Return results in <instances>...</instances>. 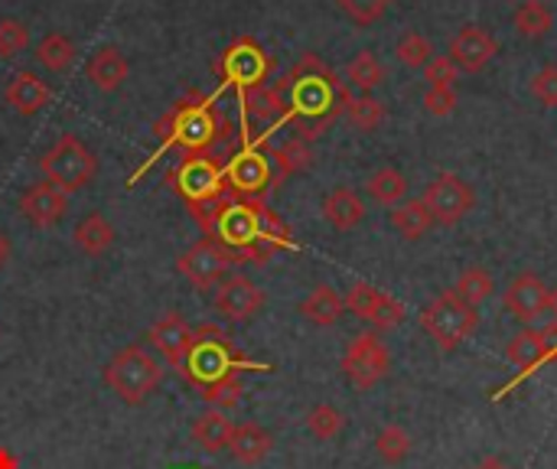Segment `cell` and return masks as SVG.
I'll use <instances>...</instances> for the list:
<instances>
[{"mask_svg": "<svg viewBox=\"0 0 557 469\" xmlns=\"http://www.w3.org/2000/svg\"><path fill=\"white\" fill-rule=\"evenodd\" d=\"M189 215L209 238L225 245L238 264L264 268L277 251H297L290 225L268 209L264 199H245L225 189L219 199L189 209Z\"/></svg>", "mask_w": 557, "mask_h": 469, "instance_id": "6da1fadb", "label": "cell"}, {"mask_svg": "<svg viewBox=\"0 0 557 469\" xmlns=\"http://www.w3.org/2000/svg\"><path fill=\"white\" fill-rule=\"evenodd\" d=\"M274 88L284 104V124H290L294 137L307 144L323 137L339 121V114H346L352 98L343 78L313 52L300 55V62H294L287 75L274 82Z\"/></svg>", "mask_w": 557, "mask_h": 469, "instance_id": "7a4b0ae2", "label": "cell"}, {"mask_svg": "<svg viewBox=\"0 0 557 469\" xmlns=\"http://www.w3.org/2000/svg\"><path fill=\"white\" fill-rule=\"evenodd\" d=\"M219 91L212 95H199V91H186L157 124H153V134L160 137V147L153 150V157L127 176V186H134L157 157H163L166 150H183V157H193V153H209L215 157L219 163H225L235 150H238V134H235V124L219 111Z\"/></svg>", "mask_w": 557, "mask_h": 469, "instance_id": "3957f363", "label": "cell"}, {"mask_svg": "<svg viewBox=\"0 0 557 469\" xmlns=\"http://www.w3.org/2000/svg\"><path fill=\"white\" fill-rule=\"evenodd\" d=\"M245 372H271V366L264 362H255L248 356H242L228 333L215 323H202L193 330V346H189V356H186V366H183V382L196 385V388H206L212 382H222V379H232V375H245Z\"/></svg>", "mask_w": 557, "mask_h": 469, "instance_id": "277c9868", "label": "cell"}, {"mask_svg": "<svg viewBox=\"0 0 557 469\" xmlns=\"http://www.w3.org/2000/svg\"><path fill=\"white\" fill-rule=\"evenodd\" d=\"M104 382L124 405L137 408L157 392V385L163 382V372H160L157 359L140 343H134V346H124L121 353H114V359L104 366Z\"/></svg>", "mask_w": 557, "mask_h": 469, "instance_id": "5b68a950", "label": "cell"}, {"mask_svg": "<svg viewBox=\"0 0 557 469\" xmlns=\"http://www.w3.org/2000/svg\"><path fill=\"white\" fill-rule=\"evenodd\" d=\"M215 72L222 78L219 95L225 88H235V95H248L255 88H264L271 72H274V55L255 39V36H238L215 62Z\"/></svg>", "mask_w": 557, "mask_h": 469, "instance_id": "8992f818", "label": "cell"}, {"mask_svg": "<svg viewBox=\"0 0 557 469\" xmlns=\"http://www.w3.org/2000/svg\"><path fill=\"white\" fill-rule=\"evenodd\" d=\"M39 170L46 176V183H52L55 189H62L65 196L85 189L95 180L98 160L95 153L85 147V140H78L75 134H62L42 157H39Z\"/></svg>", "mask_w": 557, "mask_h": 469, "instance_id": "52a82bcc", "label": "cell"}, {"mask_svg": "<svg viewBox=\"0 0 557 469\" xmlns=\"http://www.w3.org/2000/svg\"><path fill=\"white\" fill-rule=\"evenodd\" d=\"M166 183L170 189L189 206H206L212 199H219L228 186H225V163H219L215 157L209 153H193V157H183L170 173H166Z\"/></svg>", "mask_w": 557, "mask_h": 469, "instance_id": "ba28073f", "label": "cell"}, {"mask_svg": "<svg viewBox=\"0 0 557 469\" xmlns=\"http://www.w3.org/2000/svg\"><path fill=\"white\" fill-rule=\"evenodd\" d=\"M480 323V313L476 307L463 304L454 291L441 294L434 304H428L421 310V330L444 349V353H454L460 343H467L473 336Z\"/></svg>", "mask_w": 557, "mask_h": 469, "instance_id": "9c48e42d", "label": "cell"}, {"mask_svg": "<svg viewBox=\"0 0 557 469\" xmlns=\"http://www.w3.org/2000/svg\"><path fill=\"white\" fill-rule=\"evenodd\" d=\"M225 186L228 193L245 196V199H264L277 186L274 160L264 140L238 144V150L225 160Z\"/></svg>", "mask_w": 557, "mask_h": 469, "instance_id": "30bf717a", "label": "cell"}, {"mask_svg": "<svg viewBox=\"0 0 557 469\" xmlns=\"http://www.w3.org/2000/svg\"><path fill=\"white\" fill-rule=\"evenodd\" d=\"M238 264L235 255L219 245L215 238L202 235L193 248H186L180 258H176V271L199 291H209V287H219L225 277H228V268Z\"/></svg>", "mask_w": 557, "mask_h": 469, "instance_id": "8fae6325", "label": "cell"}, {"mask_svg": "<svg viewBox=\"0 0 557 469\" xmlns=\"http://www.w3.org/2000/svg\"><path fill=\"white\" fill-rule=\"evenodd\" d=\"M421 202L428 206V212H431V219H434L437 225L454 229V225H460V222L473 212L476 193H473V186L463 183L457 173H441L437 180L428 183Z\"/></svg>", "mask_w": 557, "mask_h": 469, "instance_id": "7c38bea8", "label": "cell"}, {"mask_svg": "<svg viewBox=\"0 0 557 469\" xmlns=\"http://www.w3.org/2000/svg\"><path fill=\"white\" fill-rule=\"evenodd\" d=\"M343 372H346V379H349L356 388H362V392L375 388V385L392 372V353H388V346L379 340L375 330L359 333V336L349 343V349H346V356H343Z\"/></svg>", "mask_w": 557, "mask_h": 469, "instance_id": "4fadbf2b", "label": "cell"}, {"mask_svg": "<svg viewBox=\"0 0 557 469\" xmlns=\"http://www.w3.org/2000/svg\"><path fill=\"white\" fill-rule=\"evenodd\" d=\"M264 291L248 277V274H228L219 287H215V310L232 320V323H248L261 313L264 307Z\"/></svg>", "mask_w": 557, "mask_h": 469, "instance_id": "5bb4252c", "label": "cell"}, {"mask_svg": "<svg viewBox=\"0 0 557 469\" xmlns=\"http://www.w3.org/2000/svg\"><path fill=\"white\" fill-rule=\"evenodd\" d=\"M552 304V291L545 287V281L532 271L519 274L509 287H506V307L516 320L522 323H535L539 317L548 313Z\"/></svg>", "mask_w": 557, "mask_h": 469, "instance_id": "9a60e30c", "label": "cell"}, {"mask_svg": "<svg viewBox=\"0 0 557 469\" xmlns=\"http://www.w3.org/2000/svg\"><path fill=\"white\" fill-rule=\"evenodd\" d=\"M69 212V196L52 183H36L20 196V215L36 229H52Z\"/></svg>", "mask_w": 557, "mask_h": 469, "instance_id": "2e32d148", "label": "cell"}, {"mask_svg": "<svg viewBox=\"0 0 557 469\" xmlns=\"http://www.w3.org/2000/svg\"><path fill=\"white\" fill-rule=\"evenodd\" d=\"M150 343L173 366V372L183 375V366H186V356L193 346V326L180 313H166L150 326Z\"/></svg>", "mask_w": 557, "mask_h": 469, "instance_id": "e0dca14e", "label": "cell"}, {"mask_svg": "<svg viewBox=\"0 0 557 469\" xmlns=\"http://www.w3.org/2000/svg\"><path fill=\"white\" fill-rule=\"evenodd\" d=\"M499 52V42L493 39V33H486L483 26H463L454 39H450V59L457 69L463 72H480L486 69Z\"/></svg>", "mask_w": 557, "mask_h": 469, "instance_id": "ac0fdd59", "label": "cell"}, {"mask_svg": "<svg viewBox=\"0 0 557 469\" xmlns=\"http://www.w3.org/2000/svg\"><path fill=\"white\" fill-rule=\"evenodd\" d=\"M3 98H7V104H10L16 114L33 118V114H39V111L52 101V88H49L36 72H16V75L10 78V85L3 88Z\"/></svg>", "mask_w": 557, "mask_h": 469, "instance_id": "d6986e66", "label": "cell"}, {"mask_svg": "<svg viewBox=\"0 0 557 469\" xmlns=\"http://www.w3.org/2000/svg\"><path fill=\"white\" fill-rule=\"evenodd\" d=\"M509 362H512V366H519V379H516V382H509V385H506V392H509V388H516L519 382H525L535 369H542V366L548 362L545 333H542V330H535V326L522 330V333L509 343Z\"/></svg>", "mask_w": 557, "mask_h": 469, "instance_id": "ffe728a7", "label": "cell"}, {"mask_svg": "<svg viewBox=\"0 0 557 469\" xmlns=\"http://www.w3.org/2000/svg\"><path fill=\"white\" fill-rule=\"evenodd\" d=\"M85 78L98 91H117L127 78V59L121 55L117 46H101L85 65Z\"/></svg>", "mask_w": 557, "mask_h": 469, "instance_id": "44dd1931", "label": "cell"}, {"mask_svg": "<svg viewBox=\"0 0 557 469\" xmlns=\"http://www.w3.org/2000/svg\"><path fill=\"white\" fill-rule=\"evenodd\" d=\"M274 451V437L261 428V424H255V421H245V424H238V428H232V441H228V454L238 460V464H245V467H255V464H261L268 454Z\"/></svg>", "mask_w": 557, "mask_h": 469, "instance_id": "7402d4cb", "label": "cell"}, {"mask_svg": "<svg viewBox=\"0 0 557 469\" xmlns=\"http://www.w3.org/2000/svg\"><path fill=\"white\" fill-rule=\"evenodd\" d=\"M323 219H326L333 229L349 232V229H356V225L366 219V202H362V196H359L356 189L339 186V189H333V193L323 199Z\"/></svg>", "mask_w": 557, "mask_h": 469, "instance_id": "603a6c76", "label": "cell"}, {"mask_svg": "<svg viewBox=\"0 0 557 469\" xmlns=\"http://www.w3.org/2000/svg\"><path fill=\"white\" fill-rule=\"evenodd\" d=\"M232 428H235V424H232L219 408H206V411L193 421V441H196L199 451H206V454H222V451H228Z\"/></svg>", "mask_w": 557, "mask_h": 469, "instance_id": "cb8c5ba5", "label": "cell"}, {"mask_svg": "<svg viewBox=\"0 0 557 469\" xmlns=\"http://www.w3.org/2000/svg\"><path fill=\"white\" fill-rule=\"evenodd\" d=\"M72 245H75L82 255L98 258V255H104V251L114 245V225H111L101 212H91V215H85V219L75 225Z\"/></svg>", "mask_w": 557, "mask_h": 469, "instance_id": "d4e9b609", "label": "cell"}, {"mask_svg": "<svg viewBox=\"0 0 557 469\" xmlns=\"http://www.w3.org/2000/svg\"><path fill=\"white\" fill-rule=\"evenodd\" d=\"M343 310H346L343 297H339L333 287H326V284H317V287L310 291V297L300 304L304 320H310L313 326H336L339 317H343Z\"/></svg>", "mask_w": 557, "mask_h": 469, "instance_id": "484cf974", "label": "cell"}, {"mask_svg": "<svg viewBox=\"0 0 557 469\" xmlns=\"http://www.w3.org/2000/svg\"><path fill=\"white\" fill-rule=\"evenodd\" d=\"M271 160H274V176H277V183H284L287 176H297V173L310 170L317 157H313V147H310L307 140L290 137L287 144H281V147L271 150Z\"/></svg>", "mask_w": 557, "mask_h": 469, "instance_id": "4316f807", "label": "cell"}, {"mask_svg": "<svg viewBox=\"0 0 557 469\" xmlns=\"http://www.w3.org/2000/svg\"><path fill=\"white\" fill-rule=\"evenodd\" d=\"M431 225H434V219H431V212H428V206L421 199H408V202H398L392 209V229L398 235H405L408 242H418Z\"/></svg>", "mask_w": 557, "mask_h": 469, "instance_id": "83f0119b", "label": "cell"}, {"mask_svg": "<svg viewBox=\"0 0 557 469\" xmlns=\"http://www.w3.org/2000/svg\"><path fill=\"white\" fill-rule=\"evenodd\" d=\"M512 23H516V29H519L522 36H529V39H542V36H548V33H552V26H555V13H552V7H548L545 0H525V3H519V10H516Z\"/></svg>", "mask_w": 557, "mask_h": 469, "instance_id": "f1b7e54d", "label": "cell"}, {"mask_svg": "<svg viewBox=\"0 0 557 469\" xmlns=\"http://www.w3.org/2000/svg\"><path fill=\"white\" fill-rule=\"evenodd\" d=\"M36 59L49 72H65L75 62V42L65 33H46L36 46Z\"/></svg>", "mask_w": 557, "mask_h": 469, "instance_id": "f546056e", "label": "cell"}, {"mask_svg": "<svg viewBox=\"0 0 557 469\" xmlns=\"http://www.w3.org/2000/svg\"><path fill=\"white\" fill-rule=\"evenodd\" d=\"M454 294H457L463 304L480 307V304H486V300L496 294V281H493V274H490L486 268H467V271L457 277Z\"/></svg>", "mask_w": 557, "mask_h": 469, "instance_id": "4dcf8cb0", "label": "cell"}, {"mask_svg": "<svg viewBox=\"0 0 557 469\" xmlns=\"http://www.w3.org/2000/svg\"><path fill=\"white\" fill-rule=\"evenodd\" d=\"M366 189H369V196H372L375 202H382V206H398V202L405 199V193H408V180H405L395 166H385V170H379V173L369 176Z\"/></svg>", "mask_w": 557, "mask_h": 469, "instance_id": "1f68e13d", "label": "cell"}, {"mask_svg": "<svg viewBox=\"0 0 557 469\" xmlns=\"http://www.w3.org/2000/svg\"><path fill=\"white\" fill-rule=\"evenodd\" d=\"M385 65L379 62V55L375 52H359L352 62H349V69H346V78L356 85V88H362V95H369L372 88H379L382 82H385Z\"/></svg>", "mask_w": 557, "mask_h": 469, "instance_id": "d6a6232c", "label": "cell"}, {"mask_svg": "<svg viewBox=\"0 0 557 469\" xmlns=\"http://www.w3.org/2000/svg\"><path fill=\"white\" fill-rule=\"evenodd\" d=\"M346 118H349L359 131L369 134V131L382 127V121H385V104H382L379 98H372V95H359V98H349Z\"/></svg>", "mask_w": 557, "mask_h": 469, "instance_id": "836d02e7", "label": "cell"}, {"mask_svg": "<svg viewBox=\"0 0 557 469\" xmlns=\"http://www.w3.org/2000/svg\"><path fill=\"white\" fill-rule=\"evenodd\" d=\"M343 428H346V418H343V411L333 408V405H317V408L307 411V431H310L317 441H333V437H339Z\"/></svg>", "mask_w": 557, "mask_h": 469, "instance_id": "e575fe53", "label": "cell"}, {"mask_svg": "<svg viewBox=\"0 0 557 469\" xmlns=\"http://www.w3.org/2000/svg\"><path fill=\"white\" fill-rule=\"evenodd\" d=\"M375 454H379L388 467L401 464V460L411 454V437H408V431L398 428V424H388L385 431H379V437H375Z\"/></svg>", "mask_w": 557, "mask_h": 469, "instance_id": "d590c367", "label": "cell"}, {"mask_svg": "<svg viewBox=\"0 0 557 469\" xmlns=\"http://www.w3.org/2000/svg\"><path fill=\"white\" fill-rule=\"evenodd\" d=\"M199 395H202V402H206L209 408L225 411V408H235V405L242 402L245 385H242V375H232V379H222V382H212V385L199 388Z\"/></svg>", "mask_w": 557, "mask_h": 469, "instance_id": "8d00e7d4", "label": "cell"}, {"mask_svg": "<svg viewBox=\"0 0 557 469\" xmlns=\"http://www.w3.org/2000/svg\"><path fill=\"white\" fill-rule=\"evenodd\" d=\"M434 49H431V42L421 36V33H405L401 39H398V46H395V55H398V62H405L408 69H421V65H428L434 55H431Z\"/></svg>", "mask_w": 557, "mask_h": 469, "instance_id": "74e56055", "label": "cell"}, {"mask_svg": "<svg viewBox=\"0 0 557 469\" xmlns=\"http://www.w3.org/2000/svg\"><path fill=\"white\" fill-rule=\"evenodd\" d=\"M382 297H385V291H379V287H372V284H366V281H359V284H352L349 287V294H346V310H352L359 320H366L369 323V317L375 313V307L382 304Z\"/></svg>", "mask_w": 557, "mask_h": 469, "instance_id": "f35d334b", "label": "cell"}, {"mask_svg": "<svg viewBox=\"0 0 557 469\" xmlns=\"http://www.w3.org/2000/svg\"><path fill=\"white\" fill-rule=\"evenodd\" d=\"M29 46V29H26V23H20V20H0V55L3 59H13V55H20L23 49Z\"/></svg>", "mask_w": 557, "mask_h": 469, "instance_id": "ab89813d", "label": "cell"}, {"mask_svg": "<svg viewBox=\"0 0 557 469\" xmlns=\"http://www.w3.org/2000/svg\"><path fill=\"white\" fill-rule=\"evenodd\" d=\"M359 26H369V23H375V20H382L385 16V10L392 7V0H336Z\"/></svg>", "mask_w": 557, "mask_h": 469, "instance_id": "60d3db41", "label": "cell"}, {"mask_svg": "<svg viewBox=\"0 0 557 469\" xmlns=\"http://www.w3.org/2000/svg\"><path fill=\"white\" fill-rule=\"evenodd\" d=\"M401 320H405V304H401V300H395L392 294H385V297H382V304L375 307V313L369 317V323L375 326V333L395 330Z\"/></svg>", "mask_w": 557, "mask_h": 469, "instance_id": "b9f144b4", "label": "cell"}, {"mask_svg": "<svg viewBox=\"0 0 557 469\" xmlns=\"http://www.w3.org/2000/svg\"><path fill=\"white\" fill-rule=\"evenodd\" d=\"M457 85V65L450 55H434L428 62V88H454Z\"/></svg>", "mask_w": 557, "mask_h": 469, "instance_id": "7bdbcfd3", "label": "cell"}, {"mask_svg": "<svg viewBox=\"0 0 557 469\" xmlns=\"http://www.w3.org/2000/svg\"><path fill=\"white\" fill-rule=\"evenodd\" d=\"M457 108V88H428L424 91V111L431 118H447Z\"/></svg>", "mask_w": 557, "mask_h": 469, "instance_id": "ee69618b", "label": "cell"}, {"mask_svg": "<svg viewBox=\"0 0 557 469\" xmlns=\"http://www.w3.org/2000/svg\"><path fill=\"white\" fill-rule=\"evenodd\" d=\"M532 95H535L545 108H557V65H545V69L532 78Z\"/></svg>", "mask_w": 557, "mask_h": 469, "instance_id": "f6af8a7d", "label": "cell"}, {"mask_svg": "<svg viewBox=\"0 0 557 469\" xmlns=\"http://www.w3.org/2000/svg\"><path fill=\"white\" fill-rule=\"evenodd\" d=\"M542 333H545V349H548V359H557V323L545 326Z\"/></svg>", "mask_w": 557, "mask_h": 469, "instance_id": "bcb514c9", "label": "cell"}, {"mask_svg": "<svg viewBox=\"0 0 557 469\" xmlns=\"http://www.w3.org/2000/svg\"><path fill=\"white\" fill-rule=\"evenodd\" d=\"M473 469H509V464H506L503 457H483Z\"/></svg>", "mask_w": 557, "mask_h": 469, "instance_id": "7dc6e473", "label": "cell"}, {"mask_svg": "<svg viewBox=\"0 0 557 469\" xmlns=\"http://www.w3.org/2000/svg\"><path fill=\"white\" fill-rule=\"evenodd\" d=\"M0 469H20V460L7 447H0Z\"/></svg>", "mask_w": 557, "mask_h": 469, "instance_id": "c3c4849f", "label": "cell"}, {"mask_svg": "<svg viewBox=\"0 0 557 469\" xmlns=\"http://www.w3.org/2000/svg\"><path fill=\"white\" fill-rule=\"evenodd\" d=\"M7 261H10V238L0 232V268H3Z\"/></svg>", "mask_w": 557, "mask_h": 469, "instance_id": "681fc988", "label": "cell"}, {"mask_svg": "<svg viewBox=\"0 0 557 469\" xmlns=\"http://www.w3.org/2000/svg\"><path fill=\"white\" fill-rule=\"evenodd\" d=\"M548 313L555 317V323H557V287L552 291V304H548Z\"/></svg>", "mask_w": 557, "mask_h": 469, "instance_id": "f907efd6", "label": "cell"}, {"mask_svg": "<svg viewBox=\"0 0 557 469\" xmlns=\"http://www.w3.org/2000/svg\"><path fill=\"white\" fill-rule=\"evenodd\" d=\"M189 469H199V467H189Z\"/></svg>", "mask_w": 557, "mask_h": 469, "instance_id": "816d5d0a", "label": "cell"}]
</instances>
